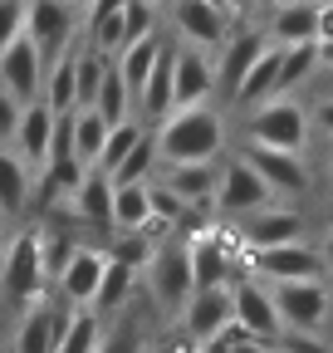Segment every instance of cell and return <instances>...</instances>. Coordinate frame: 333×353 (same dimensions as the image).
Wrapping results in <instances>:
<instances>
[{
  "label": "cell",
  "mask_w": 333,
  "mask_h": 353,
  "mask_svg": "<svg viewBox=\"0 0 333 353\" xmlns=\"http://www.w3.org/2000/svg\"><path fill=\"white\" fill-rule=\"evenodd\" d=\"M152 143H157V167L162 162H216L226 128L216 108L191 103V108H172L166 118H157Z\"/></svg>",
  "instance_id": "6da1fadb"
},
{
  "label": "cell",
  "mask_w": 333,
  "mask_h": 353,
  "mask_svg": "<svg viewBox=\"0 0 333 353\" xmlns=\"http://www.w3.org/2000/svg\"><path fill=\"white\" fill-rule=\"evenodd\" d=\"M142 270H147V294H152V304L162 309L166 319H182V309H186V299H191V290H196V285H191L186 241H162Z\"/></svg>",
  "instance_id": "7a4b0ae2"
},
{
  "label": "cell",
  "mask_w": 333,
  "mask_h": 353,
  "mask_svg": "<svg viewBox=\"0 0 333 353\" xmlns=\"http://www.w3.org/2000/svg\"><path fill=\"white\" fill-rule=\"evenodd\" d=\"M245 138L260 143V148L304 152V143H309V113L289 94H275V99L255 103V113H250V123H245Z\"/></svg>",
  "instance_id": "3957f363"
},
{
  "label": "cell",
  "mask_w": 333,
  "mask_h": 353,
  "mask_svg": "<svg viewBox=\"0 0 333 353\" xmlns=\"http://www.w3.org/2000/svg\"><path fill=\"white\" fill-rule=\"evenodd\" d=\"M45 285H50V275H45V255H39V231H25L6 250V265H0V290H6L10 304L30 309L39 294H45Z\"/></svg>",
  "instance_id": "277c9868"
},
{
  "label": "cell",
  "mask_w": 333,
  "mask_h": 353,
  "mask_svg": "<svg viewBox=\"0 0 333 353\" xmlns=\"http://www.w3.org/2000/svg\"><path fill=\"white\" fill-rule=\"evenodd\" d=\"M275 309H279V324L294 329V334H323L328 324V290L323 280H275L270 290Z\"/></svg>",
  "instance_id": "5b68a950"
},
{
  "label": "cell",
  "mask_w": 333,
  "mask_h": 353,
  "mask_svg": "<svg viewBox=\"0 0 333 353\" xmlns=\"http://www.w3.org/2000/svg\"><path fill=\"white\" fill-rule=\"evenodd\" d=\"M270 201H275V192L265 187V176L250 167L245 157H235V162L221 167V176H216V196H211V206H216L221 216L240 221V216L260 211V206H270Z\"/></svg>",
  "instance_id": "8992f818"
},
{
  "label": "cell",
  "mask_w": 333,
  "mask_h": 353,
  "mask_svg": "<svg viewBox=\"0 0 333 353\" xmlns=\"http://www.w3.org/2000/svg\"><path fill=\"white\" fill-rule=\"evenodd\" d=\"M25 34L34 39V50L45 59H54L78 34V10L69 0H25Z\"/></svg>",
  "instance_id": "52a82bcc"
},
{
  "label": "cell",
  "mask_w": 333,
  "mask_h": 353,
  "mask_svg": "<svg viewBox=\"0 0 333 353\" xmlns=\"http://www.w3.org/2000/svg\"><path fill=\"white\" fill-rule=\"evenodd\" d=\"M230 319L250 339H265V343H275L284 334L279 309H275V299H270V290L260 280H230Z\"/></svg>",
  "instance_id": "ba28073f"
},
{
  "label": "cell",
  "mask_w": 333,
  "mask_h": 353,
  "mask_svg": "<svg viewBox=\"0 0 333 353\" xmlns=\"http://www.w3.org/2000/svg\"><path fill=\"white\" fill-rule=\"evenodd\" d=\"M250 270L265 275V280H319V275H328L319 245H304V241H284V245L250 250Z\"/></svg>",
  "instance_id": "9c48e42d"
},
{
  "label": "cell",
  "mask_w": 333,
  "mask_h": 353,
  "mask_svg": "<svg viewBox=\"0 0 333 353\" xmlns=\"http://www.w3.org/2000/svg\"><path fill=\"white\" fill-rule=\"evenodd\" d=\"M39 79H45V54L34 50L30 34H15L6 50H0V88H6L15 103H34Z\"/></svg>",
  "instance_id": "30bf717a"
},
{
  "label": "cell",
  "mask_w": 333,
  "mask_h": 353,
  "mask_svg": "<svg viewBox=\"0 0 333 353\" xmlns=\"http://www.w3.org/2000/svg\"><path fill=\"white\" fill-rule=\"evenodd\" d=\"M240 157L265 176V187H270L275 196H299V192H309V167H304V157H299V152L245 143V152H240Z\"/></svg>",
  "instance_id": "8fae6325"
},
{
  "label": "cell",
  "mask_w": 333,
  "mask_h": 353,
  "mask_svg": "<svg viewBox=\"0 0 333 353\" xmlns=\"http://www.w3.org/2000/svg\"><path fill=\"white\" fill-rule=\"evenodd\" d=\"M50 143H54V108H50L45 99H34V103L20 108L15 132H10V143H6V148H10L25 167H45Z\"/></svg>",
  "instance_id": "7c38bea8"
},
{
  "label": "cell",
  "mask_w": 333,
  "mask_h": 353,
  "mask_svg": "<svg viewBox=\"0 0 333 353\" xmlns=\"http://www.w3.org/2000/svg\"><path fill=\"white\" fill-rule=\"evenodd\" d=\"M103 250L98 245H74L69 250V260L59 265V275H54V285H59V299L69 304V309H89V299H94V290H98V275H103Z\"/></svg>",
  "instance_id": "4fadbf2b"
},
{
  "label": "cell",
  "mask_w": 333,
  "mask_h": 353,
  "mask_svg": "<svg viewBox=\"0 0 333 353\" xmlns=\"http://www.w3.org/2000/svg\"><path fill=\"white\" fill-rule=\"evenodd\" d=\"M186 255H191V285L196 290H211V285H230L240 275V260L226 250L221 231H196L186 241Z\"/></svg>",
  "instance_id": "5bb4252c"
},
{
  "label": "cell",
  "mask_w": 333,
  "mask_h": 353,
  "mask_svg": "<svg viewBox=\"0 0 333 353\" xmlns=\"http://www.w3.org/2000/svg\"><path fill=\"white\" fill-rule=\"evenodd\" d=\"M216 94V64L196 44H177V69H172V108H191Z\"/></svg>",
  "instance_id": "9a60e30c"
},
{
  "label": "cell",
  "mask_w": 333,
  "mask_h": 353,
  "mask_svg": "<svg viewBox=\"0 0 333 353\" xmlns=\"http://www.w3.org/2000/svg\"><path fill=\"white\" fill-rule=\"evenodd\" d=\"M304 236V216L299 211H289V206H260V211H250L240 216V241L250 250H265V245H284V241H299Z\"/></svg>",
  "instance_id": "2e32d148"
},
{
  "label": "cell",
  "mask_w": 333,
  "mask_h": 353,
  "mask_svg": "<svg viewBox=\"0 0 333 353\" xmlns=\"http://www.w3.org/2000/svg\"><path fill=\"white\" fill-rule=\"evenodd\" d=\"M182 324H186V339L201 348L206 339H216L226 324H230V285H211V290H191L186 309H182Z\"/></svg>",
  "instance_id": "e0dca14e"
},
{
  "label": "cell",
  "mask_w": 333,
  "mask_h": 353,
  "mask_svg": "<svg viewBox=\"0 0 333 353\" xmlns=\"http://www.w3.org/2000/svg\"><path fill=\"white\" fill-rule=\"evenodd\" d=\"M172 25L182 34V44H196V50H211V44H226L230 15L206 6V0H172Z\"/></svg>",
  "instance_id": "ac0fdd59"
},
{
  "label": "cell",
  "mask_w": 333,
  "mask_h": 353,
  "mask_svg": "<svg viewBox=\"0 0 333 353\" xmlns=\"http://www.w3.org/2000/svg\"><path fill=\"white\" fill-rule=\"evenodd\" d=\"M64 309L59 304H45V299H34L25 309V319L15 329V353H54L59 334H64Z\"/></svg>",
  "instance_id": "d6986e66"
},
{
  "label": "cell",
  "mask_w": 333,
  "mask_h": 353,
  "mask_svg": "<svg viewBox=\"0 0 333 353\" xmlns=\"http://www.w3.org/2000/svg\"><path fill=\"white\" fill-rule=\"evenodd\" d=\"M69 211L78 221H89V226H113V176L89 167L78 176V187L69 192Z\"/></svg>",
  "instance_id": "ffe728a7"
},
{
  "label": "cell",
  "mask_w": 333,
  "mask_h": 353,
  "mask_svg": "<svg viewBox=\"0 0 333 353\" xmlns=\"http://www.w3.org/2000/svg\"><path fill=\"white\" fill-rule=\"evenodd\" d=\"M216 176H221L216 162H162V182L172 187L186 206H211Z\"/></svg>",
  "instance_id": "44dd1931"
},
{
  "label": "cell",
  "mask_w": 333,
  "mask_h": 353,
  "mask_svg": "<svg viewBox=\"0 0 333 353\" xmlns=\"http://www.w3.org/2000/svg\"><path fill=\"white\" fill-rule=\"evenodd\" d=\"M172 69H177V44H162L157 64L147 69L142 88L133 94V103L142 108V118H166V113H172Z\"/></svg>",
  "instance_id": "7402d4cb"
},
{
  "label": "cell",
  "mask_w": 333,
  "mask_h": 353,
  "mask_svg": "<svg viewBox=\"0 0 333 353\" xmlns=\"http://www.w3.org/2000/svg\"><path fill=\"white\" fill-rule=\"evenodd\" d=\"M265 34L260 30H245V34H230L226 44H221V64H216V88H226V99L235 94V83L245 79V69L260 59V50H265Z\"/></svg>",
  "instance_id": "603a6c76"
},
{
  "label": "cell",
  "mask_w": 333,
  "mask_h": 353,
  "mask_svg": "<svg viewBox=\"0 0 333 353\" xmlns=\"http://www.w3.org/2000/svg\"><path fill=\"white\" fill-rule=\"evenodd\" d=\"M275 79H279V44L270 39L265 50H260V59L250 64V69H245V79L235 83L230 103H240V108H255V103L275 99Z\"/></svg>",
  "instance_id": "cb8c5ba5"
},
{
  "label": "cell",
  "mask_w": 333,
  "mask_h": 353,
  "mask_svg": "<svg viewBox=\"0 0 333 353\" xmlns=\"http://www.w3.org/2000/svg\"><path fill=\"white\" fill-rule=\"evenodd\" d=\"M314 20H319V0H279L275 20H270V39L275 44H309Z\"/></svg>",
  "instance_id": "d4e9b609"
},
{
  "label": "cell",
  "mask_w": 333,
  "mask_h": 353,
  "mask_svg": "<svg viewBox=\"0 0 333 353\" xmlns=\"http://www.w3.org/2000/svg\"><path fill=\"white\" fill-rule=\"evenodd\" d=\"M39 99H45L54 113H69V108H78V99H74V44H69V50H59L54 59H45V79H39Z\"/></svg>",
  "instance_id": "484cf974"
},
{
  "label": "cell",
  "mask_w": 333,
  "mask_h": 353,
  "mask_svg": "<svg viewBox=\"0 0 333 353\" xmlns=\"http://www.w3.org/2000/svg\"><path fill=\"white\" fill-rule=\"evenodd\" d=\"M133 285H138V270L108 255V260H103V275H98V290H94V299H89V309H94V314H113V309L128 304Z\"/></svg>",
  "instance_id": "4316f807"
},
{
  "label": "cell",
  "mask_w": 333,
  "mask_h": 353,
  "mask_svg": "<svg viewBox=\"0 0 333 353\" xmlns=\"http://www.w3.org/2000/svg\"><path fill=\"white\" fill-rule=\"evenodd\" d=\"M162 34L152 30V34H142V39H133V44H122V50L113 54V69L122 74V83H128L133 88V94H138V88H142V79H147V69L157 64V54H162Z\"/></svg>",
  "instance_id": "83f0119b"
},
{
  "label": "cell",
  "mask_w": 333,
  "mask_h": 353,
  "mask_svg": "<svg viewBox=\"0 0 333 353\" xmlns=\"http://www.w3.org/2000/svg\"><path fill=\"white\" fill-rule=\"evenodd\" d=\"M25 196H30V167L6 143H0V221L20 216L25 211Z\"/></svg>",
  "instance_id": "f1b7e54d"
},
{
  "label": "cell",
  "mask_w": 333,
  "mask_h": 353,
  "mask_svg": "<svg viewBox=\"0 0 333 353\" xmlns=\"http://www.w3.org/2000/svg\"><path fill=\"white\" fill-rule=\"evenodd\" d=\"M147 182H113V226L118 231H142L147 226Z\"/></svg>",
  "instance_id": "f546056e"
},
{
  "label": "cell",
  "mask_w": 333,
  "mask_h": 353,
  "mask_svg": "<svg viewBox=\"0 0 333 353\" xmlns=\"http://www.w3.org/2000/svg\"><path fill=\"white\" fill-rule=\"evenodd\" d=\"M108 128L113 123H122V118H133V88L122 83V74L108 64V74H103V83H98V94H94V103H89Z\"/></svg>",
  "instance_id": "4dcf8cb0"
},
{
  "label": "cell",
  "mask_w": 333,
  "mask_h": 353,
  "mask_svg": "<svg viewBox=\"0 0 333 353\" xmlns=\"http://www.w3.org/2000/svg\"><path fill=\"white\" fill-rule=\"evenodd\" d=\"M314 69H319L314 39H309V44H279V79H275V94H289V88H299Z\"/></svg>",
  "instance_id": "1f68e13d"
},
{
  "label": "cell",
  "mask_w": 333,
  "mask_h": 353,
  "mask_svg": "<svg viewBox=\"0 0 333 353\" xmlns=\"http://www.w3.org/2000/svg\"><path fill=\"white\" fill-rule=\"evenodd\" d=\"M98 339H103L98 314H94V309H74V314L64 319V334H59L54 353H94V348H98Z\"/></svg>",
  "instance_id": "d6a6232c"
},
{
  "label": "cell",
  "mask_w": 333,
  "mask_h": 353,
  "mask_svg": "<svg viewBox=\"0 0 333 353\" xmlns=\"http://www.w3.org/2000/svg\"><path fill=\"white\" fill-rule=\"evenodd\" d=\"M108 64H113V59L98 54L94 44H89V50H74V99H78V108L94 103V94H98V83H103Z\"/></svg>",
  "instance_id": "836d02e7"
},
{
  "label": "cell",
  "mask_w": 333,
  "mask_h": 353,
  "mask_svg": "<svg viewBox=\"0 0 333 353\" xmlns=\"http://www.w3.org/2000/svg\"><path fill=\"white\" fill-rule=\"evenodd\" d=\"M108 138V123L94 113V108H74V157L83 167H94L98 162V148Z\"/></svg>",
  "instance_id": "e575fe53"
},
{
  "label": "cell",
  "mask_w": 333,
  "mask_h": 353,
  "mask_svg": "<svg viewBox=\"0 0 333 353\" xmlns=\"http://www.w3.org/2000/svg\"><path fill=\"white\" fill-rule=\"evenodd\" d=\"M152 172H157V143H152V132L142 128V138L128 148V157H122L108 176H113V182H147Z\"/></svg>",
  "instance_id": "d590c367"
},
{
  "label": "cell",
  "mask_w": 333,
  "mask_h": 353,
  "mask_svg": "<svg viewBox=\"0 0 333 353\" xmlns=\"http://www.w3.org/2000/svg\"><path fill=\"white\" fill-rule=\"evenodd\" d=\"M138 138H142V123H138V118L113 123V128H108V138H103V148H98V162H94V167H98V172H113L122 157H128V148H133Z\"/></svg>",
  "instance_id": "8d00e7d4"
},
{
  "label": "cell",
  "mask_w": 333,
  "mask_h": 353,
  "mask_svg": "<svg viewBox=\"0 0 333 353\" xmlns=\"http://www.w3.org/2000/svg\"><path fill=\"white\" fill-rule=\"evenodd\" d=\"M94 353H147V334H142V319L138 314H122L103 339H98V348Z\"/></svg>",
  "instance_id": "74e56055"
},
{
  "label": "cell",
  "mask_w": 333,
  "mask_h": 353,
  "mask_svg": "<svg viewBox=\"0 0 333 353\" xmlns=\"http://www.w3.org/2000/svg\"><path fill=\"white\" fill-rule=\"evenodd\" d=\"M152 250H157V236H147V231H122V236L108 245V255L122 260V265H133V270H142V265L152 260Z\"/></svg>",
  "instance_id": "f35d334b"
},
{
  "label": "cell",
  "mask_w": 333,
  "mask_h": 353,
  "mask_svg": "<svg viewBox=\"0 0 333 353\" xmlns=\"http://www.w3.org/2000/svg\"><path fill=\"white\" fill-rule=\"evenodd\" d=\"M157 30V15H152V6L147 0H128V6H122V39H142V34H152Z\"/></svg>",
  "instance_id": "ab89813d"
},
{
  "label": "cell",
  "mask_w": 333,
  "mask_h": 353,
  "mask_svg": "<svg viewBox=\"0 0 333 353\" xmlns=\"http://www.w3.org/2000/svg\"><path fill=\"white\" fill-rule=\"evenodd\" d=\"M15 34H25V0H0V50Z\"/></svg>",
  "instance_id": "60d3db41"
},
{
  "label": "cell",
  "mask_w": 333,
  "mask_h": 353,
  "mask_svg": "<svg viewBox=\"0 0 333 353\" xmlns=\"http://www.w3.org/2000/svg\"><path fill=\"white\" fill-rule=\"evenodd\" d=\"M284 353H333V343H323L319 334H294V329H284Z\"/></svg>",
  "instance_id": "b9f144b4"
},
{
  "label": "cell",
  "mask_w": 333,
  "mask_h": 353,
  "mask_svg": "<svg viewBox=\"0 0 333 353\" xmlns=\"http://www.w3.org/2000/svg\"><path fill=\"white\" fill-rule=\"evenodd\" d=\"M25 103H15L6 88H0V143H10V132H15V118H20Z\"/></svg>",
  "instance_id": "7bdbcfd3"
},
{
  "label": "cell",
  "mask_w": 333,
  "mask_h": 353,
  "mask_svg": "<svg viewBox=\"0 0 333 353\" xmlns=\"http://www.w3.org/2000/svg\"><path fill=\"white\" fill-rule=\"evenodd\" d=\"M314 39H333V0H319V20H314Z\"/></svg>",
  "instance_id": "ee69618b"
},
{
  "label": "cell",
  "mask_w": 333,
  "mask_h": 353,
  "mask_svg": "<svg viewBox=\"0 0 333 353\" xmlns=\"http://www.w3.org/2000/svg\"><path fill=\"white\" fill-rule=\"evenodd\" d=\"M226 353H275V348H270L265 339H250V334H240V339H235Z\"/></svg>",
  "instance_id": "f6af8a7d"
},
{
  "label": "cell",
  "mask_w": 333,
  "mask_h": 353,
  "mask_svg": "<svg viewBox=\"0 0 333 353\" xmlns=\"http://www.w3.org/2000/svg\"><path fill=\"white\" fill-rule=\"evenodd\" d=\"M309 123H319V128L328 132V138H333V99H323V103H319V108L309 113Z\"/></svg>",
  "instance_id": "bcb514c9"
},
{
  "label": "cell",
  "mask_w": 333,
  "mask_h": 353,
  "mask_svg": "<svg viewBox=\"0 0 333 353\" xmlns=\"http://www.w3.org/2000/svg\"><path fill=\"white\" fill-rule=\"evenodd\" d=\"M122 6H128V0H89L83 10H89V15H103V10H122Z\"/></svg>",
  "instance_id": "7dc6e473"
},
{
  "label": "cell",
  "mask_w": 333,
  "mask_h": 353,
  "mask_svg": "<svg viewBox=\"0 0 333 353\" xmlns=\"http://www.w3.org/2000/svg\"><path fill=\"white\" fill-rule=\"evenodd\" d=\"M314 50H319V64L333 69V39H314Z\"/></svg>",
  "instance_id": "c3c4849f"
},
{
  "label": "cell",
  "mask_w": 333,
  "mask_h": 353,
  "mask_svg": "<svg viewBox=\"0 0 333 353\" xmlns=\"http://www.w3.org/2000/svg\"><path fill=\"white\" fill-rule=\"evenodd\" d=\"M319 255H323V270H328V275H333V231H328V241H323V245H319Z\"/></svg>",
  "instance_id": "681fc988"
},
{
  "label": "cell",
  "mask_w": 333,
  "mask_h": 353,
  "mask_svg": "<svg viewBox=\"0 0 333 353\" xmlns=\"http://www.w3.org/2000/svg\"><path fill=\"white\" fill-rule=\"evenodd\" d=\"M226 10H230V15H240V10H250V0H226Z\"/></svg>",
  "instance_id": "f907efd6"
},
{
  "label": "cell",
  "mask_w": 333,
  "mask_h": 353,
  "mask_svg": "<svg viewBox=\"0 0 333 353\" xmlns=\"http://www.w3.org/2000/svg\"><path fill=\"white\" fill-rule=\"evenodd\" d=\"M206 6H216V10H226V0H206ZM226 15H230V10H226Z\"/></svg>",
  "instance_id": "816d5d0a"
},
{
  "label": "cell",
  "mask_w": 333,
  "mask_h": 353,
  "mask_svg": "<svg viewBox=\"0 0 333 353\" xmlns=\"http://www.w3.org/2000/svg\"><path fill=\"white\" fill-rule=\"evenodd\" d=\"M69 6H74V10H83V6H89V0H69Z\"/></svg>",
  "instance_id": "f5cc1de1"
},
{
  "label": "cell",
  "mask_w": 333,
  "mask_h": 353,
  "mask_svg": "<svg viewBox=\"0 0 333 353\" xmlns=\"http://www.w3.org/2000/svg\"><path fill=\"white\" fill-rule=\"evenodd\" d=\"M328 231H333V206H328Z\"/></svg>",
  "instance_id": "db71d44e"
},
{
  "label": "cell",
  "mask_w": 333,
  "mask_h": 353,
  "mask_svg": "<svg viewBox=\"0 0 333 353\" xmlns=\"http://www.w3.org/2000/svg\"><path fill=\"white\" fill-rule=\"evenodd\" d=\"M328 182H333V157H328Z\"/></svg>",
  "instance_id": "11a10c76"
},
{
  "label": "cell",
  "mask_w": 333,
  "mask_h": 353,
  "mask_svg": "<svg viewBox=\"0 0 333 353\" xmlns=\"http://www.w3.org/2000/svg\"><path fill=\"white\" fill-rule=\"evenodd\" d=\"M250 6H255V0H250ZM265 6H279V0H265Z\"/></svg>",
  "instance_id": "9f6ffc18"
},
{
  "label": "cell",
  "mask_w": 333,
  "mask_h": 353,
  "mask_svg": "<svg viewBox=\"0 0 333 353\" xmlns=\"http://www.w3.org/2000/svg\"><path fill=\"white\" fill-rule=\"evenodd\" d=\"M147 6H157V0H147Z\"/></svg>",
  "instance_id": "6f0895ef"
},
{
  "label": "cell",
  "mask_w": 333,
  "mask_h": 353,
  "mask_svg": "<svg viewBox=\"0 0 333 353\" xmlns=\"http://www.w3.org/2000/svg\"><path fill=\"white\" fill-rule=\"evenodd\" d=\"M191 353H201V348H191Z\"/></svg>",
  "instance_id": "680465c9"
},
{
  "label": "cell",
  "mask_w": 333,
  "mask_h": 353,
  "mask_svg": "<svg viewBox=\"0 0 333 353\" xmlns=\"http://www.w3.org/2000/svg\"><path fill=\"white\" fill-rule=\"evenodd\" d=\"M279 353H284V348H279Z\"/></svg>",
  "instance_id": "91938a15"
}]
</instances>
